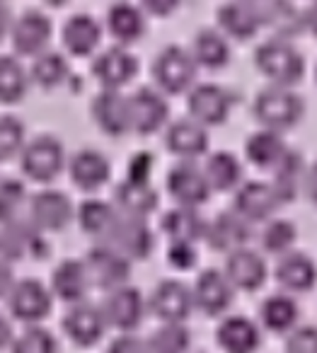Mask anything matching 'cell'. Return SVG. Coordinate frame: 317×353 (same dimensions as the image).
<instances>
[{
  "instance_id": "6f0895ef",
  "label": "cell",
  "mask_w": 317,
  "mask_h": 353,
  "mask_svg": "<svg viewBox=\"0 0 317 353\" xmlns=\"http://www.w3.org/2000/svg\"><path fill=\"white\" fill-rule=\"evenodd\" d=\"M315 73H317V70H315Z\"/></svg>"
},
{
  "instance_id": "f1b7e54d",
  "label": "cell",
  "mask_w": 317,
  "mask_h": 353,
  "mask_svg": "<svg viewBox=\"0 0 317 353\" xmlns=\"http://www.w3.org/2000/svg\"><path fill=\"white\" fill-rule=\"evenodd\" d=\"M305 167H302V157L298 150H286V155L278 160V165L273 167V192H276L278 201H293L300 189V184H305Z\"/></svg>"
},
{
  "instance_id": "5bb4252c",
  "label": "cell",
  "mask_w": 317,
  "mask_h": 353,
  "mask_svg": "<svg viewBox=\"0 0 317 353\" xmlns=\"http://www.w3.org/2000/svg\"><path fill=\"white\" fill-rule=\"evenodd\" d=\"M252 237L249 230V221H244L238 211H223L211 221V225L206 228V240L213 250L218 252H238L244 250V245Z\"/></svg>"
},
{
  "instance_id": "5b68a950",
  "label": "cell",
  "mask_w": 317,
  "mask_h": 353,
  "mask_svg": "<svg viewBox=\"0 0 317 353\" xmlns=\"http://www.w3.org/2000/svg\"><path fill=\"white\" fill-rule=\"evenodd\" d=\"M66 150L64 143L54 136H39L27 143L22 150V170L37 179V182H49L64 170Z\"/></svg>"
},
{
  "instance_id": "9f6ffc18",
  "label": "cell",
  "mask_w": 317,
  "mask_h": 353,
  "mask_svg": "<svg viewBox=\"0 0 317 353\" xmlns=\"http://www.w3.org/2000/svg\"><path fill=\"white\" fill-rule=\"evenodd\" d=\"M146 8L153 12H170L175 10V3H146Z\"/></svg>"
},
{
  "instance_id": "277c9868",
  "label": "cell",
  "mask_w": 317,
  "mask_h": 353,
  "mask_svg": "<svg viewBox=\"0 0 317 353\" xmlns=\"http://www.w3.org/2000/svg\"><path fill=\"white\" fill-rule=\"evenodd\" d=\"M153 75L165 92H182L194 83L196 61L182 46H165L153 63Z\"/></svg>"
},
{
  "instance_id": "6da1fadb",
  "label": "cell",
  "mask_w": 317,
  "mask_h": 353,
  "mask_svg": "<svg viewBox=\"0 0 317 353\" xmlns=\"http://www.w3.org/2000/svg\"><path fill=\"white\" fill-rule=\"evenodd\" d=\"M254 117L269 131H283L300 121L302 117V99L298 92L283 85H269L254 99Z\"/></svg>"
},
{
  "instance_id": "7c38bea8",
  "label": "cell",
  "mask_w": 317,
  "mask_h": 353,
  "mask_svg": "<svg viewBox=\"0 0 317 353\" xmlns=\"http://www.w3.org/2000/svg\"><path fill=\"white\" fill-rule=\"evenodd\" d=\"M73 218V203L59 189H44L30 201V223L37 230H61Z\"/></svg>"
},
{
  "instance_id": "9c48e42d",
  "label": "cell",
  "mask_w": 317,
  "mask_h": 353,
  "mask_svg": "<svg viewBox=\"0 0 317 353\" xmlns=\"http://www.w3.org/2000/svg\"><path fill=\"white\" fill-rule=\"evenodd\" d=\"M8 305L22 322H39L51 310V293L41 281L22 279L8 293Z\"/></svg>"
},
{
  "instance_id": "d590c367",
  "label": "cell",
  "mask_w": 317,
  "mask_h": 353,
  "mask_svg": "<svg viewBox=\"0 0 317 353\" xmlns=\"http://www.w3.org/2000/svg\"><path fill=\"white\" fill-rule=\"evenodd\" d=\"M196 65H206V68H220L228 63L230 59V44L220 32L215 30H201L194 39V49H191Z\"/></svg>"
},
{
  "instance_id": "db71d44e",
  "label": "cell",
  "mask_w": 317,
  "mask_h": 353,
  "mask_svg": "<svg viewBox=\"0 0 317 353\" xmlns=\"http://www.w3.org/2000/svg\"><path fill=\"white\" fill-rule=\"evenodd\" d=\"M10 336H12L10 324H8V319L3 317V314H0V348H3L8 341H10Z\"/></svg>"
},
{
  "instance_id": "bcb514c9",
  "label": "cell",
  "mask_w": 317,
  "mask_h": 353,
  "mask_svg": "<svg viewBox=\"0 0 317 353\" xmlns=\"http://www.w3.org/2000/svg\"><path fill=\"white\" fill-rule=\"evenodd\" d=\"M286 353H317V327H296L286 339Z\"/></svg>"
},
{
  "instance_id": "11a10c76",
  "label": "cell",
  "mask_w": 317,
  "mask_h": 353,
  "mask_svg": "<svg viewBox=\"0 0 317 353\" xmlns=\"http://www.w3.org/2000/svg\"><path fill=\"white\" fill-rule=\"evenodd\" d=\"M305 25L310 27L312 34H317V3L310 8V10L305 12Z\"/></svg>"
},
{
  "instance_id": "52a82bcc",
  "label": "cell",
  "mask_w": 317,
  "mask_h": 353,
  "mask_svg": "<svg viewBox=\"0 0 317 353\" xmlns=\"http://www.w3.org/2000/svg\"><path fill=\"white\" fill-rule=\"evenodd\" d=\"M167 192L172 194L180 206L196 208L204 203L211 194V184L206 179L204 170L196 167L194 162H180L167 172Z\"/></svg>"
},
{
  "instance_id": "4fadbf2b",
  "label": "cell",
  "mask_w": 317,
  "mask_h": 353,
  "mask_svg": "<svg viewBox=\"0 0 317 353\" xmlns=\"http://www.w3.org/2000/svg\"><path fill=\"white\" fill-rule=\"evenodd\" d=\"M128 109H131V131L136 133H153L167 121L165 97L153 88H138L128 97Z\"/></svg>"
},
{
  "instance_id": "ffe728a7",
  "label": "cell",
  "mask_w": 317,
  "mask_h": 353,
  "mask_svg": "<svg viewBox=\"0 0 317 353\" xmlns=\"http://www.w3.org/2000/svg\"><path fill=\"white\" fill-rule=\"evenodd\" d=\"M278 196L273 192L271 184L264 182H247L240 187L238 196H235V211L244 218V221H267L278 206Z\"/></svg>"
},
{
  "instance_id": "ac0fdd59",
  "label": "cell",
  "mask_w": 317,
  "mask_h": 353,
  "mask_svg": "<svg viewBox=\"0 0 317 353\" xmlns=\"http://www.w3.org/2000/svg\"><path fill=\"white\" fill-rule=\"evenodd\" d=\"M194 305H199L206 314H220L233 303V283L218 269H206L194 283Z\"/></svg>"
},
{
  "instance_id": "2e32d148",
  "label": "cell",
  "mask_w": 317,
  "mask_h": 353,
  "mask_svg": "<svg viewBox=\"0 0 317 353\" xmlns=\"http://www.w3.org/2000/svg\"><path fill=\"white\" fill-rule=\"evenodd\" d=\"M51 39V22L44 12L39 10H27L12 25V44L20 54L27 56H39L46 51Z\"/></svg>"
},
{
  "instance_id": "7dc6e473",
  "label": "cell",
  "mask_w": 317,
  "mask_h": 353,
  "mask_svg": "<svg viewBox=\"0 0 317 353\" xmlns=\"http://www.w3.org/2000/svg\"><path fill=\"white\" fill-rule=\"evenodd\" d=\"M167 261L177 269H189L196 264V250L189 242H172L170 252H167Z\"/></svg>"
},
{
  "instance_id": "8992f818",
  "label": "cell",
  "mask_w": 317,
  "mask_h": 353,
  "mask_svg": "<svg viewBox=\"0 0 317 353\" xmlns=\"http://www.w3.org/2000/svg\"><path fill=\"white\" fill-rule=\"evenodd\" d=\"M85 269H88L90 283L93 285L104 290H114V288H122L124 281L128 279L131 261L124 254H119L117 250H112V247L97 245L85 256Z\"/></svg>"
},
{
  "instance_id": "603a6c76",
  "label": "cell",
  "mask_w": 317,
  "mask_h": 353,
  "mask_svg": "<svg viewBox=\"0 0 317 353\" xmlns=\"http://www.w3.org/2000/svg\"><path fill=\"white\" fill-rule=\"evenodd\" d=\"M165 145L180 157H196L209 148V133L194 119H177L165 133Z\"/></svg>"
},
{
  "instance_id": "681fc988",
  "label": "cell",
  "mask_w": 317,
  "mask_h": 353,
  "mask_svg": "<svg viewBox=\"0 0 317 353\" xmlns=\"http://www.w3.org/2000/svg\"><path fill=\"white\" fill-rule=\"evenodd\" d=\"M107 353H146V341H141L136 334H122L109 343Z\"/></svg>"
},
{
  "instance_id": "c3c4849f",
  "label": "cell",
  "mask_w": 317,
  "mask_h": 353,
  "mask_svg": "<svg viewBox=\"0 0 317 353\" xmlns=\"http://www.w3.org/2000/svg\"><path fill=\"white\" fill-rule=\"evenodd\" d=\"M153 155L151 152H136V155L131 157V162H128L126 167V179H131V182H148V174H151L153 170Z\"/></svg>"
},
{
  "instance_id": "60d3db41",
  "label": "cell",
  "mask_w": 317,
  "mask_h": 353,
  "mask_svg": "<svg viewBox=\"0 0 317 353\" xmlns=\"http://www.w3.org/2000/svg\"><path fill=\"white\" fill-rule=\"evenodd\" d=\"M191 334L182 324H162L146 341V353H186Z\"/></svg>"
},
{
  "instance_id": "d6986e66",
  "label": "cell",
  "mask_w": 317,
  "mask_h": 353,
  "mask_svg": "<svg viewBox=\"0 0 317 353\" xmlns=\"http://www.w3.org/2000/svg\"><path fill=\"white\" fill-rule=\"evenodd\" d=\"M104 327H107V319H104L102 307L90 303L73 305L64 317L66 334L80 346H90V343L99 341V336L104 334Z\"/></svg>"
},
{
  "instance_id": "9a60e30c",
  "label": "cell",
  "mask_w": 317,
  "mask_h": 353,
  "mask_svg": "<svg viewBox=\"0 0 317 353\" xmlns=\"http://www.w3.org/2000/svg\"><path fill=\"white\" fill-rule=\"evenodd\" d=\"M136 70H138L136 56L124 49V46H109L93 63L95 78L104 85V90H119L136 75Z\"/></svg>"
},
{
  "instance_id": "7a4b0ae2",
  "label": "cell",
  "mask_w": 317,
  "mask_h": 353,
  "mask_svg": "<svg viewBox=\"0 0 317 353\" xmlns=\"http://www.w3.org/2000/svg\"><path fill=\"white\" fill-rule=\"evenodd\" d=\"M254 61L273 85H283V88H291L293 83H298L302 78V70H305V61H302L300 51L281 37L264 41L254 54Z\"/></svg>"
},
{
  "instance_id": "44dd1931",
  "label": "cell",
  "mask_w": 317,
  "mask_h": 353,
  "mask_svg": "<svg viewBox=\"0 0 317 353\" xmlns=\"http://www.w3.org/2000/svg\"><path fill=\"white\" fill-rule=\"evenodd\" d=\"M225 276L233 283V288L254 290L267 279V264H264V259L257 252L244 247V250L228 254V259H225Z\"/></svg>"
},
{
  "instance_id": "f6af8a7d",
  "label": "cell",
  "mask_w": 317,
  "mask_h": 353,
  "mask_svg": "<svg viewBox=\"0 0 317 353\" xmlns=\"http://www.w3.org/2000/svg\"><path fill=\"white\" fill-rule=\"evenodd\" d=\"M25 150V123L15 117H0V160H10Z\"/></svg>"
},
{
  "instance_id": "3957f363",
  "label": "cell",
  "mask_w": 317,
  "mask_h": 353,
  "mask_svg": "<svg viewBox=\"0 0 317 353\" xmlns=\"http://www.w3.org/2000/svg\"><path fill=\"white\" fill-rule=\"evenodd\" d=\"M102 245L112 247V250H117L119 254H124L131 261V259H146L151 254L153 245H155V237H153L146 218L119 213L114 225L102 237Z\"/></svg>"
},
{
  "instance_id": "4316f807",
  "label": "cell",
  "mask_w": 317,
  "mask_h": 353,
  "mask_svg": "<svg viewBox=\"0 0 317 353\" xmlns=\"http://www.w3.org/2000/svg\"><path fill=\"white\" fill-rule=\"evenodd\" d=\"M276 279L286 290H310L317 281V266L307 254L288 252L276 264Z\"/></svg>"
},
{
  "instance_id": "f907efd6",
  "label": "cell",
  "mask_w": 317,
  "mask_h": 353,
  "mask_svg": "<svg viewBox=\"0 0 317 353\" xmlns=\"http://www.w3.org/2000/svg\"><path fill=\"white\" fill-rule=\"evenodd\" d=\"M302 187H305V194L310 196V201L317 206V160L312 162L310 170L305 172V184H302Z\"/></svg>"
},
{
  "instance_id": "7bdbcfd3",
  "label": "cell",
  "mask_w": 317,
  "mask_h": 353,
  "mask_svg": "<svg viewBox=\"0 0 317 353\" xmlns=\"http://www.w3.org/2000/svg\"><path fill=\"white\" fill-rule=\"evenodd\" d=\"M27 199V189L20 179H0V225L17 221L22 203Z\"/></svg>"
},
{
  "instance_id": "4dcf8cb0",
  "label": "cell",
  "mask_w": 317,
  "mask_h": 353,
  "mask_svg": "<svg viewBox=\"0 0 317 353\" xmlns=\"http://www.w3.org/2000/svg\"><path fill=\"white\" fill-rule=\"evenodd\" d=\"M117 203L122 213L136 218H146L151 211L157 208V192L151 187V182H131L124 179L117 187Z\"/></svg>"
},
{
  "instance_id": "f5cc1de1",
  "label": "cell",
  "mask_w": 317,
  "mask_h": 353,
  "mask_svg": "<svg viewBox=\"0 0 317 353\" xmlns=\"http://www.w3.org/2000/svg\"><path fill=\"white\" fill-rule=\"evenodd\" d=\"M8 30H10V10H8V6L0 3V39L8 34Z\"/></svg>"
},
{
  "instance_id": "30bf717a",
  "label": "cell",
  "mask_w": 317,
  "mask_h": 353,
  "mask_svg": "<svg viewBox=\"0 0 317 353\" xmlns=\"http://www.w3.org/2000/svg\"><path fill=\"white\" fill-rule=\"evenodd\" d=\"M230 94L225 92L220 85L215 83H201L186 97V107L194 121H199L201 126H215V123H223L225 117L230 112Z\"/></svg>"
},
{
  "instance_id": "8fae6325",
  "label": "cell",
  "mask_w": 317,
  "mask_h": 353,
  "mask_svg": "<svg viewBox=\"0 0 317 353\" xmlns=\"http://www.w3.org/2000/svg\"><path fill=\"white\" fill-rule=\"evenodd\" d=\"M102 312L107 324L128 332V329L141 324L143 312H146V303H143V295L138 288L122 285V288H114L107 293V298L102 303Z\"/></svg>"
},
{
  "instance_id": "7402d4cb",
  "label": "cell",
  "mask_w": 317,
  "mask_h": 353,
  "mask_svg": "<svg viewBox=\"0 0 317 353\" xmlns=\"http://www.w3.org/2000/svg\"><path fill=\"white\" fill-rule=\"evenodd\" d=\"M259 341H262V332L244 314H230L218 327V343L228 353H254Z\"/></svg>"
},
{
  "instance_id": "ee69618b",
  "label": "cell",
  "mask_w": 317,
  "mask_h": 353,
  "mask_svg": "<svg viewBox=\"0 0 317 353\" xmlns=\"http://www.w3.org/2000/svg\"><path fill=\"white\" fill-rule=\"evenodd\" d=\"M56 336L44 327H27L12 341V353H56Z\"/></svg>"
},
{
  "instance_id": "74e56055",
  "label": "cell",
  "mask_w": 317,
  "mask_h": 353,
  "mask_svg": "<svg viewBox=\"0 0 317 353\" xmlns=\"http://www.w3.org/2000/svg\"><path fill=\"white\" fill-rule=\"evenodd\" d=\"M204 174L209 179L211 189H233L242 176L238 157L228 150H218L206 160Z\"/></svg>"
},
{
  "instance_id": "8d00e7d4",
  "label": "cell",
  "mask_w": 317,
  "mask_h": 353,
  "mask_svg": "<svg viewBox=\"0 0 317 353\" xmlns=\"http://www.w3.org/2000/svg\"><path fill=\"white\" fill-rule=\"evenodd\" d=\"M30 88V73L12 56H0V102H20Z\"/></svg>"
},
{
  "instance_id": "e0dca14e",
  "label": "cell",
  "mask_w": 317,
  "mask_h": 353,
  "mask_svg": "<svg viewBox=\"0 0 317 353\" xmlns=\"http://www.w3.org/2000/svg\"><path fill=\"white\" fill-rule=\"evenodd\" d=\"M93 117L97 126L109 136H124L131 131V109L128 97L119 90H102L93 102Z\"/></svg>"
},
{
  "instance_id": "ab89813d",
  "label": "cell",
  "mask_w": 317,
  "mask_h": 353,
  "mask_svg": "<svg viewBox=\"0 0 317 353\" xmlns=\"http://www.w3.org/2000/svg\"><path fill=\"white\" fill-rule=\"evenodd\" d=\"M30 78L41 88H56L68 78V61L59 51H44L32 63Z\"/></svg>"
},
{
  "instance_id": "816d5d0a",
  "label": "cell",
  "mask_w": 317,
  "mask_h": 353,
  "mask_svg": "<svg viewBox=\"0 0 317 353\" xmlns=\"http://www.w3.org/2000/svg\"><path fill=\"white\" fill-rule=\"evenodd\" d=\"M12 285H15V281H12L10 266H8L6 259H0V295H8V293H10Z\"/></svg>"
},
{
  "instance_id": "1f68e13d",
  "label": "cell",
  "mask_w": 317,
  "mask_h": 353,
  "mask_svg": "<svg viewBox=\"0 0 317 353\" xmlns=\"http://www.w3.org/2000/svg\"><path fill=\"white\" fill-rule=\"evenodd\" d=\"M107 27L119 41L131 44L146 32V17H143L141 8L131 6V3H117L107 10Z\"/></svg>"
},
{
  "instance_id": "f546056e",
  "label": "cell",
  "mask_w": 317,
  "mask_h": 353,
  "mask_svg": "<svg viewBox=\"0 0 317 353\" xmlns=\"http://www.w3.org/2000/svg\"><path fill=\"white\" fill-rule=\"evenodd\" d=\"M206 223L204 218L199 216L196 208H189V206H177L172 208L170 213H165L162 218V230L170 235L172 242H189L194 245L199 237L206 235Z\"/></svg>"
},
{
  "instance_id": "484cf974",
  "label": "cell",
  "mask_w": 317,
  "mask_h": 353,
  "mask_svg": "<svg viewBox=\"0 0 317 353\" xmlns=\"http://www.w3.org/2000/svg\"><path fill=\"white\" fill-rule=\"evenodd\" d=\"M99 39H102V27L93 15H85V12L73 15L64 27V44L75 56L93 54L97 49Z\"/></svg>"
},
{
  "instance_id": "cb8c5ba5",
  "label": "cell",
  "mask_w": 317,
  "mask_h": 353,
  "mask_svg": "<svg viewBox=\"0 0 317 353\" xmlns=\"http://www.w3.org/2000/svg\"><path fill=\"white\" fill-rule=\"evenodd\" d=\"M70 179L78 184L80 189H99L109 179V160L99 150H90L83 148L70 157Z\"/></svg>"
},
{
  "instance_id": "b9f144b4",
  "label": "cell",
  "mask_w": 317,
  "mask_h": 353,
  "mask_svg": "<svg viewBox=\"0 0 317 353\" xmlns=\"http://www.w3.org/2000/svg\"><path fill=\"white\" fill-rule=\"evenodd\" d=\"M296 242V225L291 221H269L267 228L262 230V247L271 254H288V250Z\"/></svg>"
},
{
  "instance_id": "e575fe53",
  "label": "cell",
  "mask_w": 317,
  "mask_h": 353,
  "mask_svg": "<svg viewBox=\"0 0 317 353\" xmlns=\"http://www.w3.org/2000/svg\"><path fill=\"white\" fill-rule=\"evenodd\" d=\"M288 148L283 145L281 136L276 131H269V128H262V131L252 133L244 143V152L247 157L254 162L257 167H276L278 160L286 155Z\"/></svg>"
},
{
  "instance_id": "d4e9b609",
  "label": "cell",
  "mask_w": 317,
  "mask_h": 353,
  "mask_svg": "<svg viewBox=\"0 0 317 353\" xmlns=\"http://www.w3.org/2000/svg\"><path fill=\"white\" fill-rule=\"evenodd\" d=\"M90 285L93 283H90L85 261H78V259L61 261L54 271V279H51V288H54V293L59 295L61 300H66V303H75V305L85 298V293H88Z\"/></svg>"
},
{
  "instance_id": "f35d334b",
  "label": "cell",
  "mask_w": 317,
  "mask_h": 353,
  "mask_svg": "<svg viewBox=\"0 0 317 353\" xmlns=\"http://www.w3.org/2000/svg\"><path fill=\"white\" fill-rule=\"evenodd\" d=\"M119 213L109 206L107 201H99V199H88V201L80 203L78 208V221L80 228L90 235L104 237L109 232V228L114 225Z\"/></svg>"
},
{
  "instance_id": "d6a6232c",
  "label": "cell",
  "mask_w": 317,
  "mask_h": 353,
  "mask_svg": "<svg viewBox=\"0 0 317 353\" xmlns=\"http://www.w3.org/2000/svg\"><path fill=\"white\" fill-rule=\"evenodd\" d=\"M298 303L288 293H273L259 307V317H262L264 327L271 332H286L293 329L298 322Z\"/></svg>"
},
{
  "instance_id": "83f0119b",
  "label": "cell",
  "mask_w": 317,
  "mask_h": 353,
  "mask_svg": "<svg viewBox=\"0 0 317 353\" xmlns=\"http://www.w3.org/2000/svg\"><path fill=\"white\" fill-rule=\"evenodd\" d=\"M220 27L228 32L235 39H247L259 30V25L264 22L262 17V6L254 3H228L218 10Z\"/></svg>"
},
{
  "instance_id": "ba28073f",
  "label": "cell",
  "mask_w": 317,
  "mask_h": 353,
  "mask_svg": "<svg viewBox=\"0 0 317 353\" xmlns=\"http://www.w3.org/2000/svg\"><path fill=\"white\" fill-rule=\"evenodd\" d=\"M191 307H194V293L182 281H160L151 295V310L165 324H182V319L189 317Z\"/></svg>"
},
{
  "instance_id": "836d02e7",
  "label": "cell",
  "mask_w": 317,
  "mask_h": 353,
  "mask_svg": "<svg viewBox=\"0 0 317 353\" xmlns=\"http://www.w3.org/2000/svg\"><path fill=\"white\" fill-rule=\"evenodd\" d=\"M37 242H39V232L35 225H27V223H8L0 230V259H20L25 252H35Z\"/></svg>"
}]
</instances>
